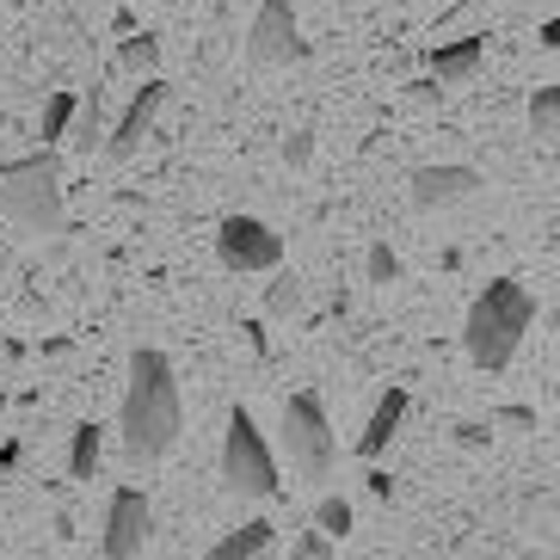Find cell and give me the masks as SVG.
I'll return each mask as SVG.
<instances>
[{
    "label": "cell",
    "instance_id": "6da1fadb",
    "mask_svg": "<svg viewBox=\"0 0 560 560\" xmlns=\"http://www.w3.org/2000/svg\"><path fill=\"white\" fill-rule=\"evenodd\" d=\"M179 376L166 351L136 346L130 351V388H124V412H117V431H124V456L130 462H161L166 450L179 444Z\"/></svg>",
    "mask_w": 560,
    "mask_h": 560
},
{
    "label": "cell",
    "instance_id": "7a4b0ae2",
    "mask_svg": "<svg viewBox=\"0 0 560 560\" xmlns=\"http://www.w3.org/2000/svg\"><path fill=\"white\" fill-rule=\"evenodd\" d=\"M536 327V296H529L517 278H493L468 308V327H462V346L475 358V370H505L524 346V332Z\"/></svg>",
    "mask_w": 560,
    "mask_h": 560
},
{
    "label": "cell",
    "instance_id": "3957f363",
    "mask_svg": "<svg viewBox=\"0 0 560 560\" xmlns=\"http://www.w3.org/2000/svg\"><path fill=\"white\" fill-rule=\"evenodd\" d=\"M0 215L25 234L62 229V166L50 161V149L0 161Z\"/></svg>",
    "mask_w": 560,
    "mask_h": 560
},
{
    "label": "cell",
    "instance_id": "277c9868",
    "mask_svg": "<svg viewBox=\"0 0 560 560\" xmlns=\"http://www.w3.org/2000/svg\"><path fill=\"white\" fill-rule=\"evenodd\" d=\"M222 493L234 499H278V456L253 425L247 407L229 412V438H222Z\"/></svg>",
    "mask_w": 560,
    "mask_h": 560
},
{
    "label": "cell",
    "instance_id": "5b68a950",
    "mask_svg": "<svg viewBox=\"0 0 560 560\" xmlns=\"http://www.w3.org/2000/svg\"><path fill=\"white\" fill-rule=\"evenodd\" d=\"M283 450H290V462L302 475H314V480L332 475V425H327V407L314 395L283 400Z\"/></svg>",
    "mask_w": 560,
    "mask_h": 560
},
{
    "label": "cell",
    "instance_id": "8992f818",
    "mask_svg": "<svg viewBox=\"0 0 560 560\" xmlns=\"http://www.w3.org/2000/svg\"><path fill=\"white\" fill-rule=\"evenodd\" d=\"M308 56V37L296 25V7L290 0H265L247 25V62L253 68H290Z\"/></svg>",
    "mask_w": 560,
    "mask_h": 560
},
{
    "label": "cell",
    "instance_id": "52a82bcc",
    "mask_svg": "<svg viewBox=\"0 0 560 560\" xmlns=\"http://www.w3.org/2000/svg\"><path fill=\"white\" fill-rule=\"evenodd\" d=\"M215 253L229 271H278L283 265V234H271L259 215H229L215 229Z\"/></svg>",
    "mask_w": 560,
    "mask_h": 560
},
{
    "label": "cell",
    "instance_id": "ba28073f",
    "mask_svg": "<svg viewBox=\"0 0 560 560\" xmlns=\"http://www.w3.org/2000/svg\"><path fill=\"white\" fill-rule=\"evenodd\" d=\"M149 529H154V505L142 487H117L112 505H105V560H136L142 548H149Z\"/></svg>",
    "mask_w": 560,
    "mask_h": 560
},
{
    "label": "cell",
    "instance_id": "9c48e42d",
    "mask_svg": "<svg viewBox=\"0 0 560 560\" xmlns=\"http://www.w3.org/2000/svg\"><path fill=\"white\" fill-rule=\"evenodd\" d=\"M480 185H487L480 166L444 161V166H419L407 179V198H412V210H456V203L480 198Z\"/></svg>",
    "mask_w": 560,
    "mask_h": 560
},
{
    "label": "cell",
    "instance_id": "30bf717a",
    "mask_svg": "<svg viewBox=\"0 0 560 560\" xmlns=\"http://www.w3.org/2000/svg\"><path fill=\"white\" fill-rule=\"evenodd\" d=\"M161 105H166V81L154 74V81H142V86H136V100L124 105V117H117L112 142H105V154H112V161H136V149H142V136L154 130Z\"/></svg>",
    "mask_w": 560,
    "mask_h": 560
},
{
    "label": "cell",
    "instance_id": "8fae6325",
    "mask_svg": "<svg viewBox=\"0 0 560 560\" xmlns=\"http://www.w3.org/2000/svg\"><path fill=\"white\" fill-rule=\"evenodd\" d=\"M480 62H487V37H456V44H438L431 50V81L438 86H462L475 81Z\"/></svg>",
    "mask_w": 560,
    "mask_h": 560
},
{
    "label": "cell",
    "instance_id": "7c38bea8",
    "mask_svg": "<svg viewBox=\"0 0 560 560\" xmlns=\"http://www.w3.org/2000/svg\"><path fill=\"white\" fill-rule=\"evenodd\" d=\"M407 407H412L407 388H388V395L376 400V412H370V431L358 438V456H363V462H376L382 450L395 444V431H400V419H407Z\"/></svg>",
    "mask_w": 560,
    "mask_h": 560
},
{
    "label": "cell",
    "instance_id": "4fadbf2b",
    "mask_svg": "<svg viewBox=\"0 0 560 560\" xmlns=\"http://www.w3.org/2000/svg\"><path fill=\"white\" fill-rule=\"evenodd\" d=\"M271 536H278V529L265 524V517H253V524L229 529V536H222V542L210 548V560H259L265 548H271Z\"/></svg>",
    "mask_w": 560,
    "mask_h": 560
},
{
    "label": "cell",
    "instance_id": "5bb4252c",
    "mask_svg": "<svg viewBox=\"0 0 560 560\" xmlns=\"http://www.w3.org/2000/svg\"><path fill=\"white\" fill-rule=\"evenodd\" d=\"M117 74H142V81H154L161 74V37L154 32H136L117 44Z\"/></svg>",
    "mask_w": 560,
    "mask_h": 560
},
{
    "label": "cell",
    "instance_id": "9a60e30c",
    "mask_svg": "<svg viewBox=\"0 0 560 560\" xmlns=\"http://www.w3.org/2000/svg\"><path fill=\"white\" fill-rule=\"evenodd\" d=\"M529 136L542 149H555V136H560V93L555 86H536V100H529Z\"/></svg>",
    "mask_w": 560,
    "mask_h": 560
},
{
    "label": "cell",
    "instance_id": "2e32d148",
    "mask_svg": "<svg viewBox=\"0 0 560 560\" xmlns=\"http://www.w3.org/2000/svg\"><path fill=\"white\" fill-rule=\"evenodd\" d=\"M68 475H74V480L100 475V425H74V444H68Z\"/></svg>",
    "mask_w": 560,
    "mask_h": 560
},
{
    "label": "cell",
    "instance_id": "e0dca14e",
    "mask_svg": "<svg viewBox=\"0 0 560 560\" xmlns=\"http://www.w3.org/2000/svg\"><path fill=\"white\" fill-rule=\"evenodd\" d=\"M296 308H302V278L296 271H278V278L265 283V314L283 320V314H296Z\"/></svg>",
    "mask_w": 560,
    "mask_h": 560
},
{
    "label": "cell",
    "instance_id": "ac0fdd59",
    "mask_svg": "<svg viewBox=\"0 0 560 560\" xmlns=\"http://www.w3.org/2000/svg\"><path fill=\"white\" fill-rule=\"evenodd\" d=\"M74 105H81L74 93H50V105H44V124H37V136H44V149L68 136V124H74Z\"/></svg>",
    "mask_w": 560,
    "mask_h": 560
},
{
    "label": "cell",
    "instance_id": "d6986e66",
    "mask_svg": "<svg viewBox=\"0 0 560 560\" xmlns=\"http://www.w3.org/2000/svg\"><path fill=\"white\" fill-rule=\"evenodd\" d=\"M314 529L327 536V542H339V536H351V505L339 493H327L320 499V511H314Z\"/></svg>",
    "mask_w": 560,
    "mask_h": 560
},
{
    "label": "cell",
    "instance_id": "ffe728a7",
    "mask_svg": "<svg viewBox=\"0 0 560 560\" xmlns=\"http://www.w3.org/2000/svg\"><path fill=\"white\" fill-rule=\"evenodd\" d=\"M363 271H370V283H400V259H395V247H370V259H363Z\"/></svg>",
    "mask_w": 560,
    "mask_h": 560
},
{
    "label": "cell",
    "instance_id": "44dd1931",
    "mask_svg": "<svg viewBox=\"0 0 560 560\" xmlns=\"http://www.w3.org/2000/svg\"><path fill=\"white\" fill-rule=\"evenodd\" d=\"M290 560H332V542L320 536V529H308V536H296V548H290Z\"/></svg>",
    "mask_w": 560,
    "mask_h": 560
},
{
    "label": "cell",
    "instance_id": "7402d4cb",
    "mask_svg": "<svg viewBox=\"0 0 560 560\" xmlns=\"http://www.w3.org/2000/svg\"><path fill=\"white\" fill-rule=\"evenodd\" d=\"M308 161H314V136H308V130H296L290 142H283V166H296V173H302Z\"/></svg>",
    "mask_w": 560,
    "mask_h": 560
},
{
    "label": "cell",
    "instance_id": "603a6c76",
    "mask_svg": "<svg viewBox=\"0 0 560 560\" xmlns=\"http://www.w3.org/2000/svg\"><path fill=\"white\" fill-rule=\"evenodd\" d=\"M412 100H419V105H438V100H444V86H438V81H412Z\"/></svg>",
    "mask_w": 560,
    "mask_h": 560
},
{
    "label": "cell",
    "instance_id": "cb8c5ba5",
    "mask_svg": "<svg viewBox=\"0 0 560 560\" xmlns=\"http://www.w3.org/2000/svg\"><path fill=\"white\" fill-rule=\"evenodd\" d=\"M517 7H548V0H517Z\"/></svg>",
    "mask_w": 560,
    "mask_h": 560
}]
</instances>
